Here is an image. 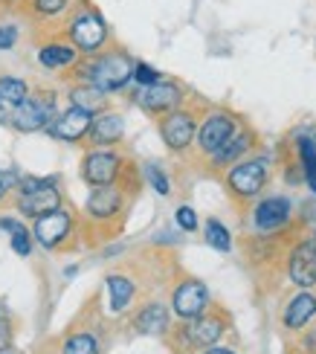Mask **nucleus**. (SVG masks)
Here are the masks:
<instances>
[{"label": "nucleus", "mask_w": 316, "mask_h": 354, "mask_svg": "<svg viewBox=\"0 0 316 354\" xmlns=\"http://www.w3.org/2000/svg\"><path fill=\"white\" fill-rule=\"evenodd\" d=\"M313 317H316V293L313 290H299L296 297L288 302V308H284L281 326L288 331H302Z\"/></svg>", "instance_id": "19"}, {"label": "nucleus", "mask_w": 316, "mask_h": 354, "mask_svg": "<svg viewBox=\"0 0 316 354\" xmlns=\"http://www.w3.org/2000/svg\"><path fill=\"white\" fill-rule=\"evenodd\" d=\"M142 174H145L148 186H151L157 195H171V180H169V174H165L157 163H145V166H142Z\"/></svg>", "instance_id": "29"}, {"label": "nucleus", "mask_w": 316, "mask_h": 354, "mask_svg": "<svg viewBox=\"0 0 316 354\" xmlns=\"http://www.w3.org/2000/svg\"><path fill=\"white\" fill-rule=\"evenodd\" d=\"M227 183L230 195L235 201H252L259 198L264 186L270 183V160L267 157H244L241 163H235L232 169H227Z\"/></svg>", "instance_id": "3"}, {"label": "nucleus", "mask_w": 316, "mask_h": 354, "mask_svg": "<svg viewBox=\"0 0 316 354\" xmlns=\"http://www.w3.org/2000/svg\"><path fill=\"white\" fill-rule=\"evenodd\" d=\"M24 6V0H0V15L3 12H15V9H21Z\"/></svg>", "instance_id": "36"}, {"label": "nucleus", "mask_w": 316, "mask_h": 354, "mask_svg": "<svg viewBox=\"0 0 316 354\" xmlns=\"http://www.w3.org/2000/svg\"><path fill=\"white\" fill-rule=\"evenodd\" d=\"M108 290H111V308L113 311H125V308L133 302V293H137L133 282L122 273H111L108 276Z\"/></svg>", "instance_id": "26"}, {"label": "nucleus", "mask_w": 316, "mask_h": 354, "mask_svg": "<svg viewBox=\"0 0 316 354\" xmlns=\"http://www.w3.org/2000/svg\"><path fill=\"white\" fill-rule=\"evenodd\" d=\"M203 354H235L232 348H206Z\"/></svg>", "instance_id": "38"}, {"label": "nucleus", "mask_w": 316, "mask_h": 354, "mask_svg": "<svg viewBox=\"0 0 316 354\" xmlns=\"http://www.w3.org/2000/svg\"><path fill=\"white\" fill-rule=\"evenodd\" d=\"M76 0H24L21 12L26 15L32 24H58L73 12Z\"/></svg>", "instance_id": "18"}, {"label": "nucleus", "mask_w": 316, "mask_h": 354, "mask_svg": "<svg viewBox=\"0 0 316 354\" xmlns=\"http://www.w3.org/2000/svg\"><path fill=\"white\" fill-rule=\"evenodd\" d=\"M133 67L137 62H131L125 50H104L99 55H87V62H82L79 82L93 84L111 96L128 87V82L133 79Z\"/></svg>", "instance_id": "2"}, {"label": "nucleus", "mask_w": 316, "mask_h": 354, "mask_svg": "<svg viewBox=\"0 0 316 354\" xmlns=\"http://www.w3.org/2000/svg\"><path fill=\"white\" fill-rule=\"evenodd\" d=\"M160 137L165 142V149L174 151V154H183L189 151L194 140H198V113L194 111H186V108H177L171 113L160 116Z\"/></svg>", "instance_id": "6"}, {"label": "nucleus", "mask_w": 316, "mask_h": 354, "mask_svg": "<svg viewBox=\"0 0 316 354\" xmlns=\"http://www.w3.org/2000/svg\"><path fill=\"white\" fill-rule=\"evenodd\" d=\"M62 35L82 55H99L111 44V26H108L104 15L93 3H87V0H76L73 12L64 18Z\"/></svg>", "instance_id": "1"}, {"label": "nucleus", "mask_w": 316, "mask_h": 354, "mask_svg": "<svg viewBox=\"0 0 316 354\" xmlns=\"http://www.w3.org/2000/svg\"><path fill=\"white\" fill-rule=\"evenodd\" d=\"M73 227H76V221H73V215H70L67 209H55V212H50V215L35 218L32 235L38 239V244H41V247H47V250H58V247H64V244L70 241Z\"/></svg>", "instance_id": "10"}, {"label": "nucleus", "mask_w": 316, "mask_h": 354, "mask_svg": "<svg viewBox=\"0 0 316 354\" xmlns=\"http://www.w3.org/2000/svg\"><path fill=\"white\" fill-rule=\"evenodd\" d=\"M18 212L26 218H41L55 209H62V192L53 180L44 177H24L18 186V198H15Z\"/></svg>", "instance_id": "4"}, {"label": "nucleus", "mask_w": 316, "mask_h": 354, "mask_svg": "<svg viewBox=\"0 0 316 354\" xmlns=\"http://www.w3.org/2000/svg\"><path fill=\"white\" fill-rule=\"evenodd\" d=\"M183 87H180L177 82H157V84H148V87H140L137 93H133V102L151 116H165L171 113L177 108H183Z\"/></svg>", "instance_id": "9"}, {"label": "nucleus", "mask_w": 316, "mask_h": 354, "mask_svg": "<svg viewBox=\"0 0 316 354\" xmlns=\"http://www.w3.org/2000/svg\"><path fill=\"white\" fill-rule=\"evenodd\" d=\"M302 346L308 348V354H316V331H310V334L302 337Z\"/></svg>", "instance_id": "37"}, {"label": "nucleus", "mask_w": 316, "mask_h": 354, "mask_svg": "<svg viewBox=\"0 0 316 354\" xmlns=\"http://www.w3.org/2000/svg\"><path fill=\"white\" fill-rule=\"evenodd\" d=\"M290 215H293V203L288 198H281V195L261 198L252 209V224L261 235H270V232H276L281 227H288Z\"/></svg>", "instance_id": "13"}, {"label": "nucleus", "mask_w": 316, "mask_h": 354, "mask_svg": "<svg viewBox=\"0 0 316 354\" xmlns=\"http://www.w3.org/2000/svg\"><path fill=\"white\" fill-rule=\"evenodd\" d=\"M64 354H99V340L93 334H70L64 340Z\"/></svg>", "instance_id": "28"}, {"label": "nucleus", "mask_w": 316, "mask_h": 354, "mask_svg": "<svg viewBox=\"0 0 316 354\" xmlns=\"http://www.w3.org/2000/svg\"><path fill=\"white\" fill-rule=\"evenodd\" d=\"M308 239H310V244H313V247H316V227H313V230H310V235H308Z\"/></svg>", "instance_id": "41"}, {"label": "nucleus", "mask_w": 316, "mask_h": 354, "mask_svg": "<svg viewBox=\"0 0 316 354\" xmlns=\"http://www.w3.org/2000/svg\"><path fill=\"white\" fill-rule=\"evenodd\" d=\"M67 99H70V105H76V108H82L87 113H93V116L102 113V111H108V93L99 91V87H93V84H84V82H79L76 87H70Z\"/></svg>", "instance_id": "23"}, {"label": "nucleus", "mask_w": 316, "mask_h": 354, "mask_svg": "<svg viewBox=\"0 0 316 354\" xmlns=\"http://www.w3.org/2000/svg\"><path fill=\"white\" fill-rule=\"evenodd\" d=\"M171 308L180 319H198L209 308V290L201 279H183L171 293Z\"/></svg>", "instance_id": "11"}, {"label": "nucleus", "mask_w": 316, "mask_h": 354, "mask_svg": "<svg viewBox=\"0 0 316 354\" xmlns=\"http://www.w3.org/2000/svg\"><path fill=\"white\" fill-rule=\"evenodd\" d=\"M255 149V131L252 128H247V125H241L235 134L221 145V149L209 157V163H212V169L215 171H221V169H232L235 163H241L250 151Z\"/></svg>", "instance_id": "16"}, {"label": "nucleus", "mask_w": 316, "mask_h": 354, "mask_svg": "<svg viewBox=\"0 0 316 354\" xmlns=\"http://www.w3.org/2000/svg\"><path fill=\"white\" fill-rule=\"evenodd\" d=\"M133 326H137L140 334H148V337H157V334H165L171 326V314L169 308L162 302H148L145 308H140L137 317H133Z\"/></svg>", "instance_id": "22"}, {"label": "nucleus", "mask_w": 316, "mask_h": 354, "mask_svg": "<svg viewBox=\"0 0 316 354\" xmlns=\"http://www.w3.org/2000/svg\"><path fill=\"white\" fill-rule=\"evenodd\" d=\"M93 120H96L93 113H87V111H82L76 105H70L67 111L55 113V120L50 122L47 134L53 140H62V142H82L90 134V128H93Z\"/></svg>", "instance_id": "12"}, {"label": "nucleus", "mask_w": 316, "mask_h": 354, "mask_svg": "<svg viewBox=\"0 0 316 354\" xmlns=\"http://www.w3.org/2000/svg\"><path fill=\"white\" fill-rule=\"evenodd\" d=\"M0 230H6L9 235H18L26 230V224H21L18 218H0Z\"/></svg>", "instance_id": "35"}, {"label": "nucleus", "mask_w": 316, "mask_h": 354, "mask_svg": "<svg viewBox=\"0 0 316 354\" xmlns=\"http://www.w3.org/2000/svg\"><path fill=\"white\" fill-rule=\"evenodd\" d=\"M244 125L238 120L235 113L230 111H212V113H206V120L201 122L198 128V140H194V145H198V151L206 154V157H212L223 142H227L235 131Z\"/></svg>", "instance_id": "7"}, {"label": "nucleus", "mask_w": 316, "mask_h": 354, "mask_svg": "<svg viewBox=\"0 0 316 354\" xmlns=\"http://www.w3.org/2000/svg\"><path fill=\"white\" fill-rule=\"evenodd\" d=\"M9 122V113L6 111H0V125H6Z\"/></svg>", "instance_id": "40"}, {"label": "nucleus", "mask_w": 316, "mask_h": 354, "mask_svg": "<svg viewBox=\"0 0 316 354\" xmlns=\"http://www.w3.org/2000/svg\"><path fill=\"white\" fill-rule=\"evenodd\" d=\"M0 354H12V348H0Z\"/></svg>", "instance_id": "42"}, {"label": "nucleus", "mask_w": 316, "mask_h": 354, "mask_svg": "<svg viewBox=\"0 0 316 354\" xmlns=\"http://www.w3.org/2000/svg\"><path fill=\"white\" fill-rule=\"evenodd\" d=\"M3 343H6V328H3V322H0V348H3Z\"/></svg>", "instance_id": "39"}, {"label": "nucleus", "mask_w": 316, "mask_h": 354, "mask_svg": "<svg viewBox=\"0 0 316 354\" xmlns=\"http://www.w3.org/2000/svg\"><path fill=\"white\" fill-rule=\"evenodd\" d=\"M90 149H111V145L122 142L125 137V120L116 111H102L96 113L93 128H90Z\"/></svg>", "instance_id": "17"}, {"label": "nucleus", "mask_w": 316, "mask_h": 354, "mask_svg": "<svg viewBox=\"0 0 316 354\" xmlns=\"http://www.w3.org/2000/svg\"><path fill=\"white\" fill-rule=\"evenodd\" d=\"M55 120V96L53 91H35L18 111L9 113V125L18 134H35V131H47Z\"/></svg>", "instance_id": "5"}, {"label": "nucleus", "mask_w": 316, "mask_h": 354, "mask_svg": "<svg viewBox=\"0 0 316 354\" xmlns=\"http://www.w3.org/2000/svg\"><path fill=\"white\" fill-rule=\"evenodd\" d=\"M12 250L18 256H29V253H32V235H29V230L12 235Z\"/></svg>", "instance_id": "33"}, {"label": "nucleus", "mask_w": 316, "mask_h": 354, "mask_svg": "<svg viewBox=\"0 0 316 354\" xmlns=\"http://www.w3.org/2000/svg\"><path fill=\"white\" fill-rule=\"evenodd\" d=\"M32 96V87H29L24 79H15V76H0V111H18L24 102Z\"/></svg>", "instance_id": "24"}, {"label": "nucleus", "mask_w": 316, "mask_h": 354, "mask_svg": "<svg viewBox=\"0 0 316 354\" xmlns=\"http://www.w3.org/2000/svg\"><path fill=\"white\" fill-rule=\"evenodd\" d=\"M79 50L73 47V44L64 38V41H47V44H41V50H38V64L44 70H62V67H73V64H79Z\"/></svg>", "instance_id": "21"}, {"label": "nucleus", "mask_w": 316, "mask_h": 354, "mask_svg": "<svg viewBox=\"0 0 316 354\" xmlns=\"http://www.w3.org/2000/svg\"><path fill=\"white\" fill-rule=\"evenodd\" d=\"M18 186H21L18 174H15V171H0V203H3L9 192H12V189H18Z\"/></svg>", "instance_id": "34"}, {"label": "nucleus", "mask_w": 316, "mask_h": 354, "mask_svg": "<svg viewBox=\"0 0 316 354\" xmlns=\"http://www.w3.org/2000/svg\"><path fill=\"white\" fill-rule=\"evenodd\" d=\"M125 160L111 149H90L82 157V177L90 186H113L122 177Z\"/></svg>", "instance_id": "8"}, {"label": "nucleus", "mask_w": 316, "mask_h": 354, "mask_svg": "<svg viewBox=\"0 0 316 354\" xmlns=\"http://www.w3.org/2000/svg\"><path fill=\"white\" fill-rule=\"evenodd\" d=\"M174 221H177V227L183 230V232H194V230H198V212H194L192 206H177Z\"/></svg>", "instance_id": "31"}, {"label": "nucleus", "mask_w": 316, "mask_h": 354, "mask_svg": "<svg viewBox=\"0 0 316 354\" xmlns=\"http://www.w3.org/2000/svg\"><path fill=\"white\" fill-rule=\"evenodd\" d=\"M313 157H316V134H313Z\"/></svg>", "instance_id": "43"}, {"label": "nucleus", "mask_w": 316, "mask_h": 354, "mask_svg": "<svg viewBox=\"0 0 316 354\" xmlns=\"http://www.w3.org/2000/svg\"><path fill=\"white\" fill-rule=\"evenodd\" d=\"M223 319L215 317V314H201L198 319H189V326H186V340L192 346H198V348H212L218 340H221V334H223Z\"/></svg>", "instance_id": "20"}, {"label": "nucleus", "mask_w": 316, "mask_h": 354, "mask_svg": "<svg viewBox=\"0 0 316 354\" xmlns=\"http://www.w3.org/2000/svg\"><path fill=\"white\" fill-rule=\"evenodd\" d=\"M296 157H299V169H302L305 183L316 195V157H313V134H305L296 140Z\"/></svg>", "instance_id": "25"}, {"label": "nucleus", "mask_w": 316, "mask_h": 354, "mask_svg": "<svg viewBox=\"0 0 316 354\" xmlns=\"http://www.w3.org/2000/svg\"><path fill=\"white\" fill-rule=\"evenodd\" d=\"M122 203H125V195H122V186H93L90 192V198L84 203V212L93 218V221H102V224H108V221H116L119 212H122Z\"/></svg>", "instance_id": "14"}, {"label": "nucleus", "mask_w": 316, "mask_h": 354, "mask_svg": "<svg viewBox=\"0 0 316 354\" xmlns=\"http://www.w3.org/2000/svg\"><path fill=\"white\" fill-rule=\"evenodd\" d=\"M288 276L296 288L310 290L316 285V247L310 244V239H302L288 259Z\"/></svg>", "instance_id": "15"}, {"label": "nucleus", "mask_w": 316, "mask_h": 354, "mask_svg": "<svg viewBox=\"0 0 316 354\" xmlns=\"http://www.w3.org/2000/svg\"><path fill=\"white\" fill-rule=\"evenodd\" d=\"M133 82H137L140 87H148V84H157V82H162V76H160V70H154L151 64H142V62H137V67H133Z\"/></svg>", "instance_id": "30"}, {"label": "nucleus", "mask_w": 316, "mask_h": 354, "mask_svg": "<svg viewBox=\"0 0 316 354\" xmlns=\"http://www.w3.org/2000/svg\"><path fill=\"white\" fill-rule=\"evenodd\" d=\"M203 230H206V244L212 250H218V253H230V250H232V235H230V230L223 227L218 218H209Z\"/></svg>", "instance_id": "27"}, {"label": "nucleus", "mask_w": 316, "mask_h": 354, "mask_svg": "<svg viewBox=\"0 0 316 354\" xmlns=\"http://www.w3.org/2000/svg\"><path fill=\"white\" fill-rule=\"evenodd\" d=\"M21 38V29L15 24H0V50H12Z\"/></svg>", "instance_id": "32"}]
</instances>
